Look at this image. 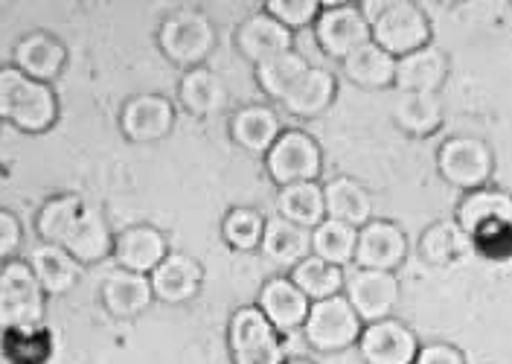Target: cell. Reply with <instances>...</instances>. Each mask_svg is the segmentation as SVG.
I'll use <instances>...</instances> for the list:
<instances>
[{
	"label": "cell",
	"instance_id": "35",
	"mask_svg": "<svg viewBox=\"0 0 512 364\" xmlns=\"http://www.w3.org/2000/svg\"><path fill=\"white\" fill-rule=\"evenodd\" d=\"M355 242H358L355 228L323 219L312 231V257L329 265H338V268H347L355 260Z\"/></svg>",
	"mask_w": 512,
	"mask_h": 364
},
{
	"label": "cell",
	"instance_id": "23",
	"mask_svg": "<svg viewBox=\"0 0 512 364\" xmlns=\"http://www.w3.org/2000/svg\"><path fill=\"white\" fill-rule=\"evenodd\" d=\"M259 251L268 263L277 265V268H294L312 254V231L288 222L283 216H274L265 222Z\"/></svg>",
	"mask_w": 512,
	"mask_h": 364
},
{
	"label": "cell",
	"instance_id": "13",
	"mask_svg": "<svg viewBox=\"0 0 512 364\" xmlns=\"http://www.w3.org/2000/svg\"><path fill=\"white\" fill-rule=\"evenodd\" d=\"M408 257V236L396 222L373 219L364 228H358L355 242V268H373V271H396Z\"/></svg>",
	"mask_w": 512,
	"mask_h": 364
},
{
	"label": "cell",
	"instance_id": "34",
	"mask_svg": "<svg viewBox=\"0 0 512 364\" xmlns=\"http://www.w3.org/2000/svg\"><path fill=\"white\" fill-rule=\"evenodd\" d=\"M254 70L256 82H259V88L265 91V97L283 102L288 91L297 85V79L309 70V62H306L297 50H286V53H280V56H274V59L256 65Z\"/></svg>",
	"mask_w": 512,
	"mask_h": 364
},
{
	"label": "cell",
	"instance_id": "30",
	"mask_svg": "<svg viewBox=\"0 0 512 364\" xmlns=\"http://www.w3.org/2000/svg\"><path fill=\"white\" fill-rule=\"evenodd\" d=\"M277 216H283L288 222L315 231L320 222L326 219V199H323V187L318 181H303V184H288L280 187L277 196Z\"/></svg>",
	"mask_w": 512,
	"mask_h": 364
},
{
	"label": "cell",
	"instance_id": "18",
	"mask_svg": "<svg viewBox=\"0 0 512 364\" xmlns=\"http://www.w3.org/2000/svg\"><path fill=\"white\" fill-rule=\"evenodd\" d=\"M169 254L166 236L152 225H131L114 239V260L117 268H126L134 274H152Z\"/></svg>",
	"mask_w": 512,
	"mask_h": 364
},
{
	"label": "cell",
	"instance_id": "38",
	"mask_svg": "<svg viewBox=\"0 0 512 364\" xmlns=\"http://www.w3.org/2000/svg\"><path fill=\"white\" fill-rule=\"evenodd\" d=\"M323 9V3L318 0H268L265 3V12L271 18H277L286 30H303L309 24H315Z\"/></svg>",
	"mask_w": 512,
	"mask_h": 364
},
{
	"label": "cell",
	"instance_id": "2",
	"mask_svg": "<svg viewBox=\"0 0 512 364\" xmlns=\"http://www.w3.org/2000/svg\"><path fill=\"white\" fill-rule=\"evenodd\" d=\"M59 117V102L50 85L24 76L18 67H0V120L21 132H47Z\"/></svg>",
	"mask_w": 512,
	"mask_h": 364
},
{
	"label": "cell",
	"instance_id": "20",
	"mask_svg": "<svg viewBox=\"0 0 512 364\" xmlns=\"http://www.w3.org/2000/svg\"><path fill=\"white\" fill-rule=\"evenodd\" d=\"M152 280L146 274H134L126 268H114L102 280V303L114 318H137L152 306Z\"/></svg>",
	"mask_w": 512,
	"mask_h": 364
},
{
	"label": "cell",
	"instance_id": "4",
	"mask_svg": "<svg viewBox=\"0 0 512 364\" xmlns=\"http://www.w3.org/2000/svg\"><path fill=\"white\" fill-rule=\"evenodd\" d=\"M373 41L393 59H405L431 44V21L419 3L384 0L382 12L370 21Z\"/></svg>",
	"mask_w": 512,
	"mask_h": 364
},
{
	"label": "cell",
	"instance_id": "25",
	"mask_svg": "<svg viewBox=\"0 0 512 364\" xmlns=\"http://www.w3.org/2000/svg\"><path fill=\"white\" fill-rule=\"evenodd\" d=\"M64 62H67L64 44L47 33L27 35L15 47V67L24 76H30L35 82H44V85H50V79H56L62 73Z\"/></svg>",
	"mask_w": 512,
	"mask_h": 364
},
{
	"label": "cell",
	"instance_id": "41",
	"mask_svg": "<svg viewBox=\"0 0 512 364\" xmlns=\"http://www.w3.org/2000/svg\"><path fill=\"white\" fill-rule=\"evenodd\" d=\"M416 364H466V356L446 341H431L419 347Z\"/></svg>",
	"mask_w": 512,
	"mask_h": 364
},
{
	"label": "cell",
	"instance_id": "37",
	"mask_svg": "<svg viewBox=\"0 0 512 364\" xmlns=\"http://www.w3.org/2000/svg\"><path fill=\"white\" fill-rule=\"evenodd\" d=\"M265 222L268 219L254 207H233V210H227L222 222L224 242L236 251H254L262 245Z\"/></svg>",
	"mask_w": 512,
	"mask_h": 364
},
{
	"label": "cell",
	"instance_id": "21",
	"mask_svg": "<svg viewBox=\"0 0 512 364\" xmlns=\"http://www.w3.org/2000/svg\"><path fill=\"white\" fill-rule=\"evenodd\" d=\"M323 199H326V219L332 222L350 225L355 231L373 222V196L361 181H355L350 175H338L326 181Z\"/></svg>",
	"mask_w": 512,
	"mask_h": 364
},
{
	"label": "cell",
	"instance_id": "11",
	"mask_svg": "<svg viewBox=\"0 0 512 364\" xmlns=\"http://www.w3.org/2000/svg\"><path fill=\"white\" fill-rule=\"evenodd\" d=\"M315 38L329 59L344 62L358 47L373 41V30L358 3H323L315 21Z\"/></svg>",
	"mask_w": 512,
	"mask_h": 364
},
{
	"label": "cell",
	"instance_id": "36",
	"mask_svg": "<svg viewBox=\"0 0 512 364\" xmlns=\"http://www.w3.org/2000/svg\"><path fill=\"white\" fill-rule=\"evenodd\" d=\"M50 350H53V338L50 330H44L41 324L6 330L0 341V353L12 364H44L50 359Z\"/></svg>",
	"mask_w": 512,
	"mask_h": 364
},
{
	"label": "cell",
	"instance_id": "8",
	"mask_svg": "<svg viewBox=\"0 0 512 364\" xmlns=\"http://www.w3.org/2000/svg\"><path fill=\"white\" fill-rule=\"evenodd\" d=\"M437 169L446 178L451 187L472 193L480 187H489L492 169H495V158L486 140L480 137H469V134H457L448 137L446 143L437 152Z\"/></svg>",
	"mask_w": 512,
	"mask_h": 364
},
{
	"label": "cell",
	"instance_id": "22",
	"mask_svg": "<svg viewBox=\"0 0 512 364\" xmlns=\"http://www.w3.org/2000/svg\"><path fill=\"white\" fill-rule=\"evenodd\" d=\"M283 134V123L268 105H245L230 117V137L239 149L251 155H268V149Z\"/></svg>",
	"mask_w": 512,
	"mask_h": 364
},
{
	"label": "cell",
	"instance_id": "9",
	"mask_svg": "<svg viewBox=\"0 0 512 364\" xmlns=\"http://www.w3.org/2000/svg\"><path fill=\"white\" fill-rule=\"evenodd\" d=\"M265 169L277 187L318 181L323 169V152L312 134H306L303 129H283L277 143L265 155Z\"/></svg>",
	"mask_w": 512,
	"mask_h": 364
},
{
	"label": "cell",
	"instance_id": "10",
	"mask_svg": "<svg viewBox=\"0 0 512 364\" xmlns=\"http://www.w3.org/2000/svg\"><path fill=\"white\" fill-rule=\"evenodd\" d=\"M344 298L350 300L355 315L364 324H376L384 318H393L402 286L396 271H373V268H352L344 280Z\"/></svg>",
	"mask_w": 512,
	"mask_h": 364
},
{
	"label": "cell",
	"instance_id": "12",
	"mask_svg": "<svg viewBox=\"0 0 512 364\" xmlns=\"http://www.w3.org/2000/svg\"><path fill=\"white\" fill-rule=\"evenodd\" d=\"M358 353L367 364H416L419 338L399 318H384L376 324H364Z\"/></svg>",
	"mask_w": 512,
	"mask_h": 364
},
{
	"label": "cell",
	"instance_id": "3",
	"mask_svg": "<svg viewBox=\"0 0 512 364\" xmlns=\"http://www.w3.org/2000/svg\"><path fill=\"white\" fill-rule=\"evenodd\" d=\"M158 47L172 65L184 70L204 67L210 53L216 50V27L198 9H178L169 18H163L158 30Z\"/></svg>",
	"mask_w": 512,
	"mask_h": 364
},
{
	"label": "cell",
	"instance_id": "7",
	"mask_svg": "<svg viewBox=\"0 0 512 364\" xmlns=\"http://www.w3.org/2000/svg\"><path fill=\"white\" fill-rule=\"evenodd\" d=\"M361 330H364V321L355 315L350 300L344 295H335V298L318 300L309 306L303 338L318 353H341L352 344H358Z\"/></svg>",
	"mask_w": 512,
	"mask_h": 364
},
{
	"label": "cell",
	"instance_id": "15",
	"mask_svg": "<svg viewBox=\"0 0 512 364\" xmlns=\"http://www.w3.org/2000/svg\"><path fill=\"white\" fill-rule=\"evenodd\" d=\"M175 126V108L160 94L131 97L120 111V129L134 143H155L163 140Z\"/></svg>",
	"mask_w": 512,
	"mask_h": 364
},
{
	"label": "cell",
	"instance_id": "40",
	"mask_svg": "<svg viewBox=\"0 0 512 364\" xmlns=\"http://www.w3.org/2000/svg\"><path fill=\"white\" fill-rule=\"evenodd\" d=\"M21 239H24L21 222H18L9 210H3V207H0V263L18 254Z\"/></svg>",
	"mask_w": 512,
	"mask_h": 364
},
{
	"label": "cell",
	"instance_id": "26",
	"mask_svg": "<svg viewBox=\"0 0 512 364\" xmlns=\"http://www.w3.org/2000/svg\"><path fill=\"white\" fill-rule=\"evenodd\" d=\"M492 222H510L512 225V196L495 187H480L466 193L457 207V225L466 236L478 233L483 225Z\"/></svg>",
	"mask_w": 512,
	"mask_h": 364
},
{
	"label": "cell",
	"instance_id": "19",
	"mask_svg": "<svg viewBox=\"0 0 512 364\" xmlns=\"http://www.w3.org/2000/svg\"><path fill=\"white\" fill-rule=\"evenodd\" d=\"M448 79V56L428 44L405 59H396V88L399 94H440Z\"/></svg>",
	"mask_w": 512,
	"mask_h": 364
},
{
	"label": "cell",
	"instance_id": "24",
	"mask_svg": "<svg viewBox=\"0 0 512 364\" xmlns=\"http://www.w3.org/2000/svg\"><path fill=\"white\" fill-rule=\"evenodd\" d=\"M335 94H338L335 76L329 70H323V67L309 65V70L297 79V85L286 94L283 108L291 117L312 120V117H320L323 111H329V105L335 102Z\"/></svg>",
	"mask_w": 512,
	"mask_h": 364
},
{
	"label": "cell",
	"instance_id": "28",
	"mask_svg": "<svg viewBox=\"0 0 512 364\" xmlns=\"http://www.w3.org/2000/svg\"><path fill=\"white\" fill-rule=\"evenodd\" d=\"M181 105L195 117H213L227 105V88L222 76L210 67H192L184 70L181 88H178Z\"/></svg>",
	"mask_w": 512,
	"mask_h": 364
},
{
	"label": "cell",
	"instance_id": "39",
	"mask_svg": "<svg viewBox=\"0 0 512 364\" xmlns=\"http://www.w3.org/2000/svg\"><path fill=\"white\" fill-rule=\"evenodd\" d=\"M472 248L489 257V260H510L512 257V225L510 222H492V225H483L478 233L469 236Z\"/></svg>",
	"mask_w": 512,
	"mask_h": 364
},
{
	"label": "cell",
	"instance_id": "42",
	"mask_svg": "<svg viewBox=\"0 0 512 364\" xmlns=\"http://www.w3.org/2000/svg\"><path fill=\"white\" fill-rule=\"evenodd\" d=\"M283 364H315V362H309V359H303V356H297V359H286Z\"/></svg>",
	"mask_w": 512,
	"mask_h": 364
},
{
	"label": "cell",
	"instance_id": "5",
	"mask_svg": "<svg viewBox=\"0 0 512 364\" xmlns=\"http://www.w3.org/2000/svg\"><path fill=\"white\" fill-rule=\"evenodd\" d=\"M227 347L233 364H283L286 347L280 332L256 306H239L227 324Z\"/></svg>",
	"mask_w": 512,
	"mask_h": 364
},
{
	"label": "cell",
	"instance_id": "17",
	"mask_svg": "<svg viewBox=\"0 0 512 364\" xmlns=\"http://www.w3.org/2000/svg\"><path fill=\"white\" fill-rule=\"evenodd\" d=\"M152 280V295L163 303H187L198 295L204 283V268L201 263L184 254V251H169L166 260L149 274Z\"/></svg>",
	"mask_w": 512,
	"mask_h": 364
},
{
	"label": "cell",
	"instance_id": "1",
	"mask_svg": "<svg viewBox=\"0 0 512 364\" xmlns=\"http://www.w3.org/2000/svg\"><path fill=\"white\" fill-rule=\"evenodd\" d=\"M38 236L64 248L79 265H91L114 254V236L105 216L79 196L50 199L38 213Z\"/></svg>",
	"mask_w": 512,
	"mask_h": 364
},
{
	"label": "cell",
	"instance_id": "43",
	"mask_svg": "<svg viewBox=\"0 0 512 364\" xmlns=\"http://www.w3.org/2000/svg\"><path fill=\"white\" fill-rule=\"evenodd\" d=\"M0 271H3V263H0Z\"/></svg>",
	"mask_w": 512,
	"mask_h": 364
},
{
	"label": "cell",
	"instance_id": "29",
	"mask_svg": "<svg viewBox=\"0 0 512 364\" xmlns=\"http://www.w3.org/2000/svg\"><path fill=\"white\" fill-rule=\"evenodd\" d=\"M35 280L41 283L44 295H64L79 280V263L59 248V245H35L30 251V263Z\"/></svg>",
	"mask_w": 512,
	"mask_h": 364
},
{
	"label": "cell",
	"instance_id": "32",
	"mask_svg": "<svg viewBox=\"0 0 512 364\" xmlns=\"http://www.w3.org/2000/svg\"><path fill=\"white\" fill-rule=\"evenodd\" d=\"M291 283L309 298V303H318V300L335 298V295H344V280H347V271L338 268V265H329L318 260V257H306L303 263H297L291 268Z\"/></svg>",
	"mask_w": 512,
	"mask_h": 364
},
{
	"label": "cell",
	"instance_id": "31",
	"mask_svg": "<svg viewBox=\"0 0 512 364\" xmlns=\"http://www.w3.org/2000/svg\"><path fill=\"white\" fill-rule=\"evenodd\" d=\"M446 108L440 94H399L393 105L396 126L411 137H431L443 126Z\"/></svg>",
	"mask_w": 512,
	"mask_h": 364
},
{
	"label": "cell",
	"instance_id": "6",
	"mask_svg": "<svg viewBox=\"0 0 512 364\" xmlns=\"http://www.w3.org/2000/svg\"><path fill=\"white\" fill-rule=\"evenodd\" d=\"M47 295L27 263H6L0 271V332L38 327Z\"/></svg>",
	"mask_w": 512,
	"mask_h": 364
},
{
	"label": "cell",
	"instance_id": "14",
	"mask_svg": "<svg viewBox=\"0 0 512 364\" xmlns=\"http://www.w3.org/2000/svg\"><path fill=\"white\" fill-rule=\"evenodd\" d=\"M254 306L268 318L274 330L286 335V332L303 330L312 303L291 283V277H271L262 283Z\"/></svg>",
	"mask_w": 512,
	"mask_h": 364
},
{
	"label": "cell",
	"instance_id": "16",
	"mask_svg": "<svg viewBox=\"0 0 512 364\" xmlns=\"http://www.w3.org/2000/svg\"><path fill=\"white\" fill-rule=\"evenodd\" d=\"M236 47L256 67L280 56V53H286V50H294V33L262 9V12H254L251 18H245L239 24Z\"/></svg>",
	"mask_w": 512,
	"mask_h": 364
},
{
	"label": "cell",
	"instance_id": "27",
	"mask_svg": "<svg viewBox=\"0 0 512 364\" xmlns=\"http://www.w3.org/2000/svg\"><path fill=\"white\" fill-rule=\"evenodd\" d=\"M341 65H344L347 79L358 88L382 91V88L396 85V59L387 50H382L376 41H367L364 47H358Z\"/></svg>",
	"mask_w": 512,
	"mask_h": 364
},
{
	"label": "cell",
	"instance_id": "33",
	"mask_svg": "<svg viewBox=\"0 0 512 364\" xmlns=\"http://www.w3.org/2000/svg\"><path fill=\"white\" fill-rule=\"evenodd\" d=\"M469 236L460 231L457 222H437L419 236V254L422 260L434 268H448L454 265L466 251H469Z\"/></svg>",
	"mask_w": 512,
	"mask_h": 364
}]
</instances>
